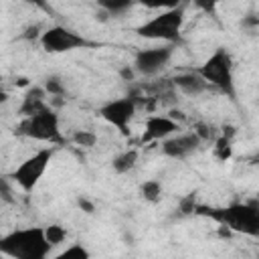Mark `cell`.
I'll use <instances>...</instances> for the list:
<instances>
[{
	"label": "cell",
	"instance_id": "obj_17",
	"mask_svg": "<svg viewBox=\"0 0 259 259\" xmlns=\"http://www.w3.org/2000/svg\"><path fill=\"white\" fill-rule=\"evenodd\" d=\"M140 194L144 200L148 202H158L160 196H162V184L158 180H146L142 186H140Z\"/></svg>",
	"mask_w": 259,
	"mask_h": 259
},
{
	"label": "cell",
	"instance_id": "obj_28",
	"mask_svg": "<svg viewBox=\"0 0 259 259\" xmlns=\"http://www.w3.org/2000/svg\"><path fill=\"white\" fill-rule=\"evenodd\" d=\"M26 4H32V6H36V8H40V10H51V6H49V2L47 0H24Z\"/></svg>",
	"mask_w": 259,
	"mask_h": 259
},
{
	"label": "cell",
	"instance_id": "obj_13",
	"mask_svg": "<svg viewBox=\"0 0 259 259\" xmlns=\"http://www.w3.org/2000/svg\"><path fill=\"white\" fill-rule=\"evenodd\" d=\"M47 95H49V93H47L45 87H30V89L24 93V97H22L18 115L26 117V115H32V113L45 109V107H47V103H45V97H47Z\"/></svg>",
	"mask_w": 259,
	"mask_h": 259
},
{
	"label": "cell",
	"instance_id": "obj_21",
	"mask_svg": "<svg viewBox=\"0 0 259 259\" xmlns=\"http://www.w3.org/2000/svg\"><path fill=\"white\" fill-rule=\"evenodd\" d=\"M194 132H196V136L202 140V142H214V138H217V132H214V127L210 125V123H204V121H198V123H194Z\"/></svg>",
	"mask_w": 259,
	"mask_h": 259
},
{
	"label": "cell",
	"instance_id": "obj_8",
	"mask_svg": "<svg viewBox=\"0 0 259 259\" xmlns=\"http://www.w3.org/2000/svg\"><path fill=\"white\" fill-rule=\"evenodd\" d=\"M172 42L162 45V47H150V49H140L134 59V69L144 75V77H154L158 75L172 59Z\"/></svg>",
	"mask_w": 259,
	"mask_h": 259
},
{
	"label": "cell",
	"instance_id": "obj_23",
	"mask_svg": "<svg viewBox=\"0 0 259 259\" xmlns=\"http://www.w3.org/2000/svg\"><path fill=\"white\" fill-rule=\"evenodd\" d=\"M140 4H144L146 8H152V10H168V8H176L182 4V0H140Z\"/></svg>",
	"mask_w": 259,
	"mask_h": 259
},
{
	"label": "cell",
	"instance_id": "obj_11",
	"mask_svg": "<svg viewBox=\"0 0 259 259\" xmlns=\"http://www.w3.org/2000/svg\"><path fill=\"white\" fill-rule=\"evenodd\" d=\"M180 130L178 121L170 115H150L146 119V130L142 134V142H158L174 136Z\"/></svg>",
	"mask_w": 259,
	"mask_h": 259
},
{
	"label": "cell",
	"instance_id": "obj_18",
	"mask_svg": "<svg viewBox=\"0 0 259 259\" xmlns=\"http://www.w3.org/2000/svg\"><path fill=\"white\" fill-rule=\"evenodd\" d=\"M71 142H73L75 146H79V148H93L95 142H97V136H95L93 132H89V130H77V132L73 134Z\"/></svg>",
	"mask_w": 259,
	"mask_h": 259
},
{
	"label": "cell",
	"instance_id": "obj_32",
	"mask_svg": "<svg viewBox=\"0 0 259 259\" xmlns=\"http://www.w3.org/2000/svg\"><path fill=\"white\" fill-rule=\"evenodd\" d=\"M249 164H259V152H257V154H253V156L249 158Z\"/></svg>",
	"mask_w": 259,
	"mask_h": 259
},
{
	"label": "cell",
	"instance_id": "obj_7",
	"mask_svg": "<svg viewBox=\"0 0 259 259\" xmlns=\"http://www.w3.org/2000/svg\"><path fill=\"white\" fill-rule=\"evenodd\" d=\"M40 47L47 53H67V51L91 47V42L85 36L73 32L71 28L57 24V26H51L45 32H40Z\"/></svg>",
	"mask_w": 259,
	"mask_h": 259
},
{
	"label": "cell",
	"instance_id": "obj_31",
	"mask_svg": "<svg viewBox=\"0 0 259 259\" xmlns=\"http://www.w3.org/2000/svg\"><path fill=\"white\" fill-rule=\"evenodd\" d=\"M121 77L127 79V81H132V79H134V71H132L130 67H125V69H121Z\"/></svg>",
	"mask_w": 259,
	"mask_h": 259
},
{
	"label": "cell",
	"instance_id": "obj_9",
	"mask_svg": "<svg viewBox=\"0 0 259 259\" xmlns=\"http://www.w3.org/2000/svg\"><path fill=\"white\" fill-rule=\"evenodd\" d=\"M138 111V103L132 99V97H121V99H113V101H109V103H105L101 109H99V113H101V117L107 121V123H111V125H115L123 136H127L130 134V121H132V117H134V113Z\"/></svg>",
	"mask_w": 259,
	"mask_h": 259
},
{
	"label": "cell",
	"instance_id": "obj_22",
	"mask_svg": "<svg viewBox=\"0 0 259 259\" xmlns=\"http://www.w3.org/2000/svg\"><path fill=\"white\" fill-rule=\"evenodd\" d=\"M87 257H89V251L85 247H81L79 243L65 249L63 253H59V259H87Z\"/></svg>",
	"mask_w": 259,
	"mask_h": 259
},
{
	"label": "cell",
	"instance_id": "obj_19",
	"mask_svg": "<svg viewBox=\"0 0 259 259\" xmlns=\"http://www.w3.org/2000/svg\"><path fill=\"white\" fill-rule=\"evenodd\" d=\"M45 235H47V239H49L51 245H59V243H63L67 239V231L61 225H49V227H45Z\"/></svg>",
	"mask_w": 259,
	"mask_h": 259
},
{
	"label": "cell",
	"instance_id": "obj_16",
	"mask_svg": "<svg viewBox=\"0 0 259 259\" xmlns=\"http://www.w3.org/2000/svg\"><path fill=\"white\" fill-rule=\"evenodd\" d=\"M134 2H136V0H97L99 8H101V10H105V12H107V14H111V16L123 14V12H125Z\"/></svg>",
	"mask_w": 259,
	"mask_h": 259
},
{
	"label": "cell",
	"instance_id": "obj_25",
	"mask_svg": "<svg viewBox=\"0 0 259 259\" xmlns=\"http://www.w3.org/2000/svg\"><path fill=\"white\" fill-rule=\"evenodd\" d=\"M196 200H194V194H188V196H184V198H180V206H178V210L182 212V214H194L196 212Z\"/></svg>",
	"mask_w": 259,
	"mask_h": 259
},
{
	"label": "cell",
	"instance_id": "obj_5",
	"mask_svg": "<svg viewBox=\"0 0 259 259\" xmlns=\"http://www.w3.org/2000/svg\"><path fill=\"white\" fill-rule=\"evenodd\" d=\"M184 24V4L176 8L162 10L158 16L150 18L142 26L136 28V32L144 38L164 40V42H176L180 38V30Z\"/></svg>",
	"mask_w": 259,
	"mask_h": 259
},
{
	"label": "cell",
	"instance_id": "obj_27",
	"mask_svg": "<svg viewBox=\"0 0 259 259\" xmlns=\"http://www.w3.org/2000/svg\"><path fill=\"white\" fill-rule=\"evenodd\" d=\"M241 26H243V28H247V30L257 28V26H259V16H257V14H247V16H243Z\"/></svg>",
	"mask_w": 259,
	"mask_h": 259
},
{
	"label": "cell",
	"instance_id": "obj_4",
	"mask_svg": "<svg viewBox=\"0 0 259 259\" xmlns=\"http://www.w3.org/2000/svg\"><path fill=\"white\" fill-rule=\"evenodd\" d=\"M14 132L18 136H24V138H30L36 142L65 144V138L61 136V130H59V115L49 105L32 115L22 117Z\"/></svg>",
	"mask_w": 259,
	"mask_h": 259
},
{
	"label": "cell",
	"instance_id": "obj_20",
	"mask_svg": "<svg viewBox=\"0 0 259 259\" xmlns=\"http://www.w3.org/2000/svg\"><path fill=\"white\" fill-rule=\"evenodd\" d=\"M42 87H45L47 93L53 95V97H63V95H65V85H63V81H61L59 77H47V81H45Z\"/></svg>",
	"mask_w": 259,
	"mask_h": 259
},
{
	"label": "cell",
	"instance_id": "obj_30",
	"mask_svg": "<svg viewBox=\"0 0 259 259\" xmlns=\"http://www.w3.org/2000/svg\"><path fill=\"white\" fill-rule=\"evenodd\" d=\"M36 32H38V26H28L26 32H24V38H34Z\"/></svg>",
	"mask_w": 259,
	"mask_h": 259
},
{
	"label": "cell",
	"instance_id": "obj_3",
	"mask_svg": "<svg viewBox=\"0 0 259 259\" xmlns=\"http://www.w3.org/2000/svg\"><path fill=\"white\" fill-rule=\"evenodd\" d=\"M196 71L210 83V87H217L221 93L235 99L237 89H235V75H233V57L227 49L219 47Z\"/></svg>",
	"mask_w": 259,
	"mask_h": 259
},
{
	"label": "cell",
	"instance_id": "obj_24",
	"mask_svg": "<svg viewBox=\"0 0 259 259\" xmlns=\"http://www.w3.org/2000/svg\"><path fill=\"white\" fill-rule=\"evenodd\" d=\"M10 176H2V180H0V198H2V202H6V204H12V202H16V196H12V188H10Z\"/></svg>",
	"mask_w": 259,
	"mask_h": 259
},
{
	"label": "cell",
	"instance_id": "obj_2",
	"mask_svg": "<svg viewBox=\"0 0 259 259\" xmlns=\"http://www.w3.org/2000/svg\"><path fill=\"white\" fill-rule=\"evenodd\" d=\"M51 243L40 227L18 229L2 237L0 251L14 259H45L51 251Z\"/></svg>",
	"mask_w": 259,
	"mask_h": 259
},
{
	"label": "cell",
	"instance_id": "obj_15",
	"mask_svg": "<svg viewBox=\"0 0 259 259\" xmlns=\"http://www.w3.org/2000/svg\"><path fill=\"white\" fill-rule=\"evenodd\" d=\"M214 146H212V154H214V158L217 160H221V162H227L231 156H233V140L231 138H227V136H217L214 138V142H212Z\"/></svg>",
	"mask_w": 259,
	"mask_h": 259
},
{
	"label": "cell",
	"instance_id": "obj_10",
	"mask_svg": "<svg viewBox=\"0 0 259 259\" xmlns=\"http://www.w3.org/2000/svg\"><path fill=\"white\" fill-rule=\"evenodd\" d=\"M202 140L196 136V132H188V134H176L170 136L166 140H162V154L174 160H184L190 154H194L200 148Z\"/></svg>",
	"mask_w": 259,
	"mask_h": 259
},
{
	"label": "cell",
	"instance_id": "obj_6",
	"mask_svg": "<svg viewBox=\"0 0 259 259\" xmlns=\"http://www.w3.org/2000/svg\"><path fill=\"white\" fill-rule=\"evenodd\" d=\"M51 158H53V148H42V150H38L36 154H32L30 158H26V160L10 174V178H12L24 192H30V190L38 184V180L42 178V174H45V170H47Z\"/></svg>",
	"mask_w": 259,
	"mask_h": 259
},
{
	"label": "cell",
	"instance_id": "obj_29",
	"mask_svg": "<svg viewBox=\"0 0 259 259\" xmlns=\"http://www.w3.org/2000/svg\"><path fill=\"white\" fill-rule=\"evenodd\" d=\"M79 206H81L85 212H93V210H95V206H93L87 198H79Z\"/></svg>",
	"mask_w": 259,
	"mask_h": 259
},
{
	"label": "cell",
	"instance_id": "obj_1",
	"mask_svg": "<svg viewBox=\"0 0 259 259\" xmlns=\"http://www.w3.org/2000/svg\"><path fill=\"white\" fill-rule=\"evenodd\" d=\"M196 214L202 217H210L217 223H221L223 227L243 233V235H251V237H259V202L257 200H249V202H235L229 204L225 208H208V206H196Z\"/></svg>",
	"mask_w": 259,
	"mask_h": 259
},
{
	"label": "cell",
	"instance_id": "obj_14",
	"mask_svg": "<svg viewBox=\"0 0 259 259\" xmlns=\"http://www.w3.org/2000/svg\"><path fill=\"white\" fill-rule=\"evenodd\" d=\"M136 162H138V150H125V152H121V154H117L113 160H111V168H113V172H117V174H125V172H130L134 166H136Z\"/></svg>",
	"mask_w": 259,
	"mask_h": 259
},
{
	"label": "cell",
	"instance_id": "obj_12",
	"mask_svg": "<svg viewBox=\"0 0 259 259\" xmlns=\"http://www.w3.org/2000/svg\"><path fill=\"white\" fill-rule=\"evenodd\" d=\"M174 87L178 89V91H182L184 95H200V93H204V91H208L210 89V83L198 73V71H190V73H180V75H176L174 79Z\"/></svg>",
	"mask_w": 259,
	"mask_h": 259
},
{
	"label": "cell",
	"instance_id": "obj_26",
	"mask_svg": "<svg viewBox=\"0 0 259 259\" xmlns=\"http://www.w3.org/2000/svg\"><path fill=\"white\" fill-rule=\"evenodd\" d=\"M219 2H221V0H192V4H194L200 12H204V14H214Z\"/></svg>",
	"mask_w": 259,
	"mask_h": 259
}]
</instances>
